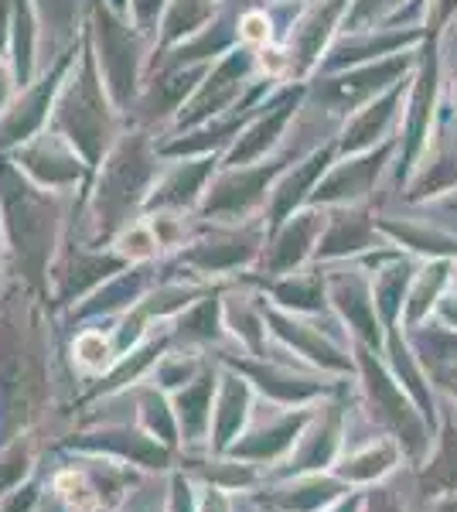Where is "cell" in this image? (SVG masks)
<instances>
[{
	"instance_id": "1",
	"label": "cell",
	"mask_w": 457,
	"mask_h": 512,
	"mask_svg": "<svg viewBox=\"0 0 457 512\" xmlns=\"http://www.w3.org/2000/svg\"><path fill=\"white\" fill-rule=\"evenodd\" d=\"M55 492L62 495V502L72 512H96V495H93V489H89V482L82 472L55 475Z\"/></svg>"
},
{
	"instance_id": "2",
	"label": "cell",
	"mask_w": 457,
	"mask_h": 512,
	"mask_svg": "<svg viewBox=\"0 0 457 512\" xmlns=\"http://www.w3.org/2000/svg\"><path fill=\"white\" fill-rule=\"evenodd\" d=\"M76 355L86 369H103L106 362H110V342H106L99 332H86V335H79Z\"/></svg>"
},
{
	"instance_id": "3",
	"label": "cell",
	"mask_w": 457,
	"mask_h": 512,
	"mask_svg": "<svg viewBox=\"0 0 457 512\" xmlns=\"http://www.w3.org/2000/svg\"><path fill=\"white\" fill-rule=\"evenodd\" d=\"M157 250V236L147 226H134L130 233L120 236V253L130 256V260H147Z\"/></svg>"
},
{
	"instance_id": "4",
	"label": "cell",
	"mask_w": 457,
	"mask_h": 512,
	"mask_svg": "<svg viewBox=\"0 0 457 512\" xmlns=\"http://www.w3.org/2000/svg\"><path fill=\"white\" fill-rule=\"evenodd\" d=\"M243 38L249 41V45H267L270 41V21H267V14H260V11H253V14H246L243 18Z\"/></svg>"
},
{
	"instance_id": "5",
	"label": "cell",
	"mask_w": 457,
	"mask_h": 512,
	"mask_svg": "<svg viewBox=\"0 0 457 512\" xmlns=\"http://www.w3.org/2000/svg\"><path fill=\"white\" fill-rule=\"evenodd\" d=\"M260 69L273 72V76H277V72H284V52H277V48H267V52L260 55Z\"/></svg>"
}]
</instances>
